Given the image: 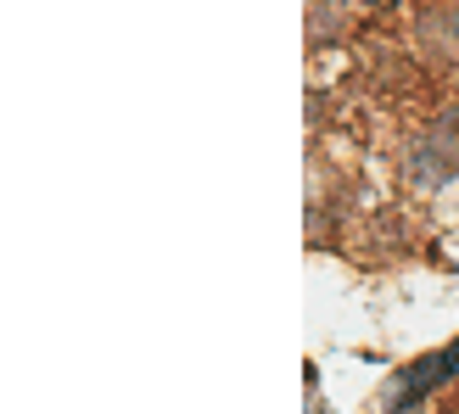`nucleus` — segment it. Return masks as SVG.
Here are the masks:
<instances>
[{
    "instance_id": "f03ea898",
    "label": "nucleus",
    "mask_w": 459,
    "mask_h": 414,
    "mask_svg": "<svg viewBox=\"0 0 459 414\" xmlns=\"http://www.w3.org/2000/svg\"><path fill=\"white\" fill-rule=\"evenodd\" d=\"M454 375H459V341H448V348H437V353L415 358L409 370H398V375H393V386H386V409L403 414L409 403L431 398V392H437L443 381H454Z\"/></svg>"
},
{
    "instance_id": "7ed1b4c3",
    "label": "nucleus",
    "mask_w": 459,
    "mask_h": 414,
    "mask_svg": "<svg viewBox=\"0 0 459 414\" xmlns=\"http://www.w3.org/2000/svg\"><path fill=\"white\" fill-rule=\"evenodd\" d=\"M448 39L459 45V6H454V17H448Z\"/></svg>"
},
{
    "instance_id": "f257e3e1",
    "label": "nucleus",
    "mask_w": 459,
    "mask_h": 414,
    "mask_svg": "<svg viewBox=\"0 0 459 414\" xmlns=\"http://www.w3.org/2000/svg\"><path fill=\"white\" fill-rule=\"evenodd\" d=\"M454 174H459V118H437L415 146H409V185L437 191Z\"/></svg>"
}]
</instances>
